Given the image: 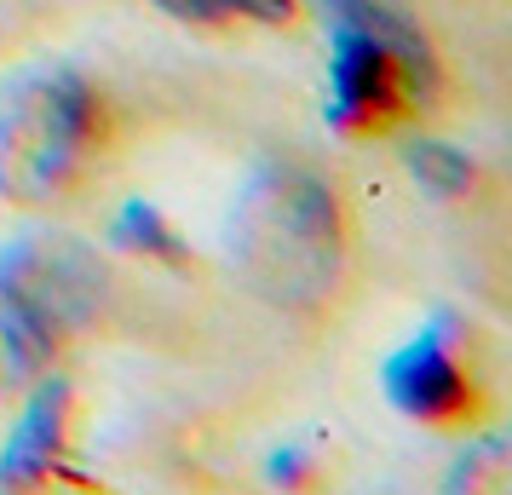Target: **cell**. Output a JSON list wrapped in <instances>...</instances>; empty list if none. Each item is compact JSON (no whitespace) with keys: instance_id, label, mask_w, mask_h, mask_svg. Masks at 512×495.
Masks as SVG:
<instances>
[{"instance_id":"cell-1","label":"cell","mask_w":512,"mask_h":495,"mask_svg":"<svg viewBox=\"0 0 512 495\" xmlns=\"http://www.w3.org/2000/svg\"><path fill=\"white\" fill-rule=\"evenodd\" d=\"M340 202L300 162H265L231 213V260L271 306L311 311L340 283Z\"/></svg>"},{"instance_id":"cell-2","label":"cell","mask_w":512,"mask_h":495,"mask_svg":"<svg viewBox=\"0 0 512 495\" xmlns=\"http://www.w3.org/2000/svg\"><path fill=\"white\" fill-rule=\"evenodd\" d=\"M104 271L75 236H18L0 248V398L47 375L64 334L93 323Z\"/></svg>"},{"instance_id":"cell-3","label":"cell","mask_w":512,"mask_h":495,"mask_svg":"<svg viewBox=\"0 0 512 495\" xmlns=\"http://www.w3.org/2000/svg\"><path fill=\"white\" fill-rule=\"evenodd\" d=\"M98 133V98L70 64L24 70L0 93V196L52 202L87 162Z\"/></svg>"},{"instance_id":"cell-4","label":"cell","mask_w":512,"mask_h":495,"mask_svg":"<svg viewBox=\"0 0 512 495\" xmlns=\"http://www.w3.org/2000/svg\"><path fill=\"white\" fill-rule=\"evenodd\" d=\"M386 392L409 421H461L472 403V380L455 363V323L438 317L386 363Z\"/></svg>"},{"instance_id":"cell-5","label":"cell","mask_w":512,"mask_h":495,"mask_svg":"<svg viewBox=\"0 0 512 495\" xmlns=\"http://www.w3.org/2000/svg\"><path fill=\"white\" fill-rule=\"evenodd\" d=\"M64 415H70V386L64 380H35V398L24 403L18 415V432L0 449V484L24 490V484H41L52 467H58V444H64Z\"/></svg>"},{"instance_id":"cell-6","label":"cell","mask_w":512,"mask_h":495,"mask_svg":"<svg viewBox=\"0 0 512 495\" xmlns=\"http://www.w3.org/2000/svg\"><path fill=\"white\" fill-rule=\"evenodd\" d=\"M162 12L185 18V24H288L294 0H156Z\"/></svg>"},{"instance_id":"cell-7","label":"cell","mask_w":512,"mask_h":495,"mask_svg":"<svg viewBox=\"0 0 512 495\" xmlns=\"http://www.w3.org/2000/svg\"><path fill=\"white\" fill-rule=\"evenodd\" d=\"M110 242H116V248H133V254H156V260H179V254H185V248H179V236L167 231L162 208H156V202H144V196H133V202L116 213Z\"/></svg>"},{"instance_id":"cell-8","label":"cell","mask_w":512,"mask_h":495,"mask_svg":"<svg viewBox=\"0 0 512 495\" xmlns=\"http://www.w3.org/2000/svg\"><path fill=\"white\" fill-rule=\"evenodd\" d=\"M409 173H415L420 190H432V196H443V202L472 190V162H466V150H455V144L420 139L415 150H409Z\"/></svg>"},{"instance_id":"cell-9","label":"cell","mask_w":512,"mask_h":495,"mask_svg":"<svg viewBox=\"0 0 512 495\" xmlns=\"http://www.w3.org/2000/svg\"><path fill=\"white\" fill-rule=\"evenodd\" d=\"M271 484H305V472H311V449L305 444H288V449H277L271 455Z\"/></svg>"}]
</instances>
